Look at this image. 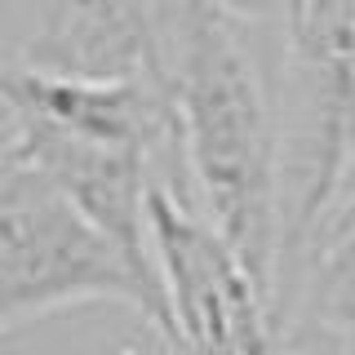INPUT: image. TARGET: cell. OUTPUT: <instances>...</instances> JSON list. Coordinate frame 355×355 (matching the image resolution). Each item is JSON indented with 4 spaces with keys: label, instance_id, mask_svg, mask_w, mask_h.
Masks as SVG:
<instances>
[{
    "label": "cell",
    "instance_id": "cell-7",
    "mask_svg": "<svg viewBox=\"0 0 355 355\" xmlns=\"http://www.w3.org/2000/svg\"><path fill=\"white\" fill-rule=\"evenodd\" d=\"M14 324H18V320H14V311H9L5 302H0V338H5V333L14 329Z\"/></svg>",
    "mask_w": 355,
    "mask_h": 355
},
{
    "label": "cell",
    "instance_id": "cell-2",
    "mask_svg": "<svg viewBox=\"0 0 355 355\" xmlns=\"http://www.w3.org/2000/svg\"><path fill=\"white\" fill-rule=\"evenodd\" d=\"M0 302L18 324L80 302L133 306L169 342L164 297L116 240L27 160L0 151Z\"/></svg>",
    "mask_w": 355,
    "mask_h": 355
},
{
    "label": "cell",
    "instance_id": "cell-4",
    "mask_svg": "<svg viewBox=\"0 0 355 355\" xmlns=\"http://www.w3.org/2000/svg\"><path fill=\"white\" fill-rule=\"evenodd\" d=\"M173 0H44L22 62L89 80H164Z\"/></svg>",
    "mask_w": 355,
    "mask_h": 355
},
{
    "label": "cell",
    "instance_id": "cell-5",
    "mask_svg": "<svg viewBox=\"0 0 355 355\" xmlns=\"http://www.w3.org/2000/svg\"><path fill=\"white\" fill-rule=\"evenodd\" d=\"M275 338H288V351L297 355L324 347L347 355L355 347V218L275 311Z\"/></svg>",
    "mask_w": 355,
    "mask_h": 355
},
{
    "label": "cell",
    "instance_id": "cell-1",
    "mask_svg": "<svg viewBox=\"0 0 355 355\" xmlns=\"http://www.w3.org/2000/svg\"><path fill=\"white\" fill-rule=\"evenodd\" d=\"M218 0H173L164 89L187 191L244 258L275 311L284 253V116L249 27Z\"/></svg>",
    "mask_w": 355,
    "mask_h": 355
},
{
    "label": "cell",
    "instance_id": "cell-6",
    "mask_svg": "<svg viewBox=\"0 0 355 355\" xmlns=\"http://www.w3.org/2000/svg\"><path fill=\"white\" fill-rule=\"evenodd\" d=\"M218 5H227L240 18H266L271 9H284V0H218Z\"/></svg>",
    "mask_w": 355,
    "mask_h": 355
},
{
    "label": "cell",
    "instance_id": "cell-3",
    "mask_svg": "<svg viewBox=\"0 0 355 355\" xmlns=\"http://www.w3.org/2000/svg\"><path fill=\"white\" fill-rule=\"evenodd\" d=\"M151 262L169 306V347L182 355H275L271 297L205 218L191 191L155 178L147 196Z\"/></svg>",
    "mask_w": 355,
    "mask_h": 355
}]
</instances>
